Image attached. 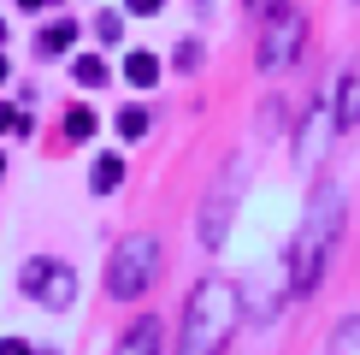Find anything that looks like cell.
Masks as SVG:
<instances>
[{
  "instance_id": "5b68a950",
  "label": "cell",
  "mask_w": 360,
  "mask_h": 355,
  "mask_svg": "<svg viewBox=\"0 0 360 355\" xmlns=\"http://www.w3.org/2000/svg\"><path fill=\"white\" fill-rule=\"evenodd\" d=\"M18 285H24V296H36V302H41V308H53V314L77 302V273H71L65 261H30Z\"/></svg>"
},
{
  "instance_id": "7402d4cb",
  "label": "cell",
  "mask_w": 360,
  "mask_h": 355,
  "mask_svg": "<svg viewBox=\"0 0 360 355\" xmlns=\"http://www.w3.org/2000/svg\"><path fill=\"white\" fill-rule=\"evenodd\" d=\"M0 42H6V30H0Z\"/></svg>"
},
{
  "instance_id": "7c38bea8",
  "label": "cell",
  "mask_w": 360,
  "mask_h": 355,
  "mask_svg": "<svg viewBox=\"0 0 360 355\" xmlns=\"http://www.w3.org/2000/svg\"><path fill=\"white\" fill-rule=\"evenodd\" d=\"M71 36H77V24L59 18V24H48V30L36 36V48H41V54H65V48H71Z\"/></svg>"
},
{
  "instance_id": "44dd1931",
  "label": "cell",
  "mask_w": 360,
  "mask_h": 355,
  "mask_svg": "<svg viewBox=\"0 0 360 355\" xmlns=\"http://www.w3.org/2000/svg\"><path fill=\"white\" fill-rule=\"evenodd\" d=\"M0 83H6V59H0Z\"/></svg>"
},
{
  "instance_id": "2e32d148",
  "label": "cell",
  "mask_w": 360,
  "mask_h": 355,
  "mask_svg": "<svg viewBox=\"0 0 360 355\" xmlns=\"http://www.w3.org/2000/svg\"><path fill=\"white\" fill-rule=\"evenodd\" d=\"M118 137H148V113L142 107H124V113H118Z\"/></svg>"
},
{
  "instance_id": "5bb4252c",
  "label": "cell",
  "mask_w": 360,
  "mask_h": 355,
  "mask_svg": "<svg viewBox=\"0 0 360 355\" xmlns=\"http://www.w3.org/2000/svg\"><path fill=\"white\" fill-rule=\"evenodd\" d=\"M65 137L71 142H89V137H95V113H89V107H65Z\"/></svg>"
},
{
  "instance_id": "ba28073f",
  "label": "cell",
  "mask_w": 360,
  "mask_h": 355,
  "mask_svg": "<svg viewBox=\"0 0 360 355\" xmlns=\"http://www.w3.org/2000/svg\"><path fill=\"white\" fill-rule=\"evenodd\" d=\"M112 355H166V325H160L154 314H142L124 337H118V349H112Z\"/></svg>"
},
{
  "instance_id": "603a6c76",
  "label": "cell",
  "mask_w": 360,
  "mask_h": 355,
  "mask_svg": "<svg viewBox=\"0 0 360 355\" xmlns=\"http://www.w3.org/2000/svg\"><path fill=\"white\" fill-rule=\"evenodd\" d=\"M0 172H6V160H0Z\"/></svg>"
},
{
  "instance_id": "4fadbf2b",
  "label": "cell",
  "mask_w": 360,
  "mask_h": 355,
  "mask_svg": "<svg viewBox=\"0 0 360 355\" xmlns=\"http://www.w3.org/2000/svg\"><path fill=\"white\" fill-rule=\"evenodd\" d=\"M325 355H360V314L342 320L337 332H331V349H325Z\"/></svg>"
},
{
  "instance_id": "3957f363",
  "label": "cell",
  "mask_w": 360,
  "mask_h": 355,
  "mask_svg": "<svg viewBox=\"0 0 360 355\" xmlns=\"http://www.w3.org/2000/svg\"><path fill=\"white\" fill-rule=\"evenodd\" d=\"M160 266H166L160 237H148V231L118 237V249H112V261H107V296H118V302H136V296L160 278Z\"/></svg>"
},
{
  "instance_id": "8992f818",
  "label": "cell",
  "mask_w": 360,
  "mask_h": 355,
  "mask_svg": "<svg viewBox=\"0 0 360 355\" xmlns=\"http://www.w3.org/2000/svg\"><path fill=\"white\" fill-rule=\"evenodd\" d=\"M236 196H243V160H231V166H224L219 189H213V196H207V207H201V243H207V249H219L224 237H231Z\"/></svg>"
},
{
  "instance_id": "e0dca14e",
  "label": "cell",
  "mask_w": 360,
  "mask_h": 355,
  "mask_svg": "<svg viewBox=\"0 0 360 355\" xmlns=\"http://www.w3.org/2000/svg\"><path fill=\"white\" fill-rule=\"evenodd\" d=\"M0 130H6V137H12V130H30V113H18V107H0Z\"/></svg>"
},
{
  "instance_id": "52a82bcc",
  "label": "cell",
  "mask_w": 360,
  "mask_h": 355,
  "mask_svg": "<svg viewBox=\"0 0 360 355\" xmlns=\"http://www.w3.org/2000/svg\"><path fill=\"white\" fill-rule=\"evenodd\" d=\"M325 107H331V130H354L360 125V59H349V66L337 71Z\"/></svg>"
},
{
  "instance_id": "9c48e42d",
  "label": "cell",
  "mask_w": 360,
  "mask_h": 355,
  "mask_svg": "<svg viewBox=\"0 0 360 355\" xmlns=\"http://www.w3.org/2000/svg\"><path fill=\"white\" fill-rule=\"evenodd\" d=\"M325 137H331V107H313L307 113V125H302V142H295V154H302V166H319V154H325Z\"/></svg>"
},
{
  "instance_id": "6da1fadb",
  "label": "cell",
  "mask_w": 360,
  "mask_h": 355,
  "mask_svg": "<svg viewBox=\"0 0 360 355\" xmlns=\"http://www.w3.org/2000/svg\"><path fill=\"white\" fill-rule=\"evenodd\" d=\"M337 237H342V189L337 184H319V189H313L307 219H302V231H295V249H290V290L295 296H307L325 278V261H331Z\"/></svg>"
},
{
  "instance_id": "d6986e66",
  "label": "cell",
  "mask_w": 360,
  "mask_h": 355,
  "mask_svg": "<svg viewBox=\"0 0 360 355\" xmlns=\"http://www.w3.org/2000/svg\"><path fill=\"white\" fill-rule=\"evenodd\" d=\"M177 66H184V71L201 66V42H184V48H177Z\"/></svg>"
},
{
  "instance_id": "ac0fdd59",
  "label": "cell",
  "mask_w": 360,
  "mask_h": 355,
  "mask_svg": "<svg viewBox=\"0 0 360 355\" xmlns=\"http://www.w3.org/2000/svg\"><path fill=\"white\" fill-rule=\"evenodd\" d=\"M95 30H101V42H118V12H112V6H101V18H95Z\"/></svg>"
},
{
  "instance_id": "30bf717a",
  "label": "cell",
  "mask_w": 360,
  "mask_h": 355,
  "mask_svg": "<svg viewBox=\"0 0 360 355\" xmlns=\"http://www.w3.org/2000/svg\"><path fill=\"white\" fill-rule=\"evenodd\" d=\"M118 184H124V160H118V154H101L95 172H89V189H95V196H112Z\"/></svg>"
},
{
  "instance_id": "7a4b0ae2",
  "label": "cell",
  "mask_w": 360,
  "mask_h": 355,
  "mask_svg": "<svg viewBox=\"0 0 360 355\" xmlns=\"http://www.w3.org/2000/svg\"><path fill=\"white\" fill-rule=\"evenodd\" d=\"M231 325H236V285H224V278L195 285L189 308H184V337H177V355H224Z\"/></svg>"
},
{
  "instance_id": "9a60e30c",
  "label": "cell",
  "mask_w": 360,
  "mask_h": 355,
  "mask_svg": "<svg viewBox=\"0 0 360 355\" xmlns=\"http://www.w3.org/2000/svg\"><path fill=\"white\" fill-rule=\"evenodd\" d=\"M71 71H77V83H89V89H95V83H107V66H101L95 54H77V59H71Z\"/></svg>"
},
{
  "instance_id": "277c9868",
  "label": "cell",
  "mask_w": 360,
  "mask_h": 355,
  "mask_svg": "<svg viewBox=\"0 0 360 355\" xmlns=\"http://www.w3.org/2000/svg\"><path fill=\"white\" fill-rule=\"evenodd\" d=\"M307 48V12L302 6H266L260 12V71L283 77Z\"/></svg>"
},
{
  "instance_id": "ffe728a7",
  "label": "cell",
  "mask_w": 360,
  "mask_h": 355,
  "mask_svg": "<svg viewBox=\"0 0 360 355\" xmlns=\"http://www.w3.org/2000/svg\"><path fill=\"white\" fill-rule=\"evenodd\" d=\"M0 355H30V344L24 337H0Z\"/></svg>"
},
{
  "instance_id": "8fae6325",
  "label": "cell",
  "mask_w": 360,
  "mask_h": 355,
  "mask_svg": "<svg viewBox=\"0 0 360 355\" xmlns=\"http://www.w3.org/2000/svg\"><path fill=\"white\" fill-rule=\"evenodd\" d=\"M124 77L136 83V89H154V83H160V59L148 54V48H136V54H124Z\"/></svg>"
}]
</instances>
